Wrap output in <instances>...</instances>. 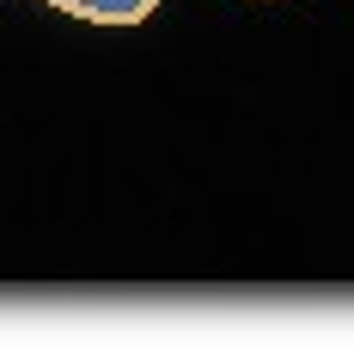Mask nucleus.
I'll return each instance as SVG.
<instances>
[{
	"mask_svg": "<svg viewBox=\"0 0 354 348\" xmlns=\"http://www.w3.org/2000/svg\"><path fill=\"white\" fill-rule=\"evenodd\" d=\"M55 12L86 19V25H141L159 12V0H49Z\"/></svg>",
	"mask_w": 354,
	"mask_h": 348,
	"instance_id": "nucleus-1",
	"label": "nucleus"
}]
</instances>
